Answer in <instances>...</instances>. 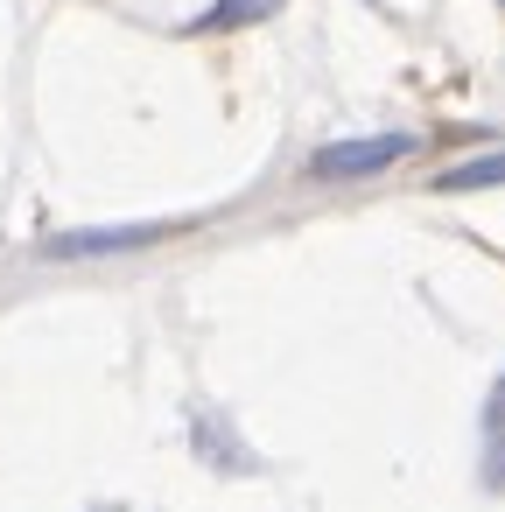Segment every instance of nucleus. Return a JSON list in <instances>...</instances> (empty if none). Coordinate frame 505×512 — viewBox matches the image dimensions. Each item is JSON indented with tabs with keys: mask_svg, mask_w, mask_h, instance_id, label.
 I'll list each match as a JSON object with an SVG mask.
<instances>
[{
	"mask_svg": "<svg viewBox=\"0 0 505 512\" xmlns=\"http://www.w3.org/2000/svg\"><path fill=\"white\" fill-rule=\"evenodd\" d=\"M155 239V225H127V232H64L50 253H113V246H141Z\"/></svg>",
	"mask_w": 505,
	"mask_h": 512,
	"instance_id": "obj_2",
	"label": "nucleus"
},
{
	"mask_svg": "<svg viewBox=\"0 0 505 512\" xmlns=\"http://www.w3.org/2000/svg\"><path fill=\"white\" fill-rule=\"evenodd\" d=\"M267 8H281V0H218V8L204 15V29H232V22H253Z\"/></svg>",
	"mask_w": 505,
	"mask_h": 512,
	"instance_id": "obj_4",
	"label": "nucleus"
},
{
	"mask_svg": "<svg viewBox=\"0 0 505 512\" xmlns=\"http://www.w3.org/2000/svg\"><path fill=\"white\" fill-rule=\"evenodd\" d=\"M400 155H414V134H372V141H337L316 155V176H372L393 169Z\"/></svg>",
	"mask_w": 505,
	"mask_h": 512,
	"instance_id": "obj_1",
	"label": "nucleus"
},
{
	"mask_svg": "<svg viewBox=\"0 0 505 512\" xmlns=\"http://www.w3.org/2000/svg\"><path fill=\"white\" fill-rule=\"evenodd\" d=\"M498 183H505V155H477V162L442 176V190H498Z\"/></svg>",
	"mask_w": 505,
	"mask_h": 512,
	"instance_id": "obj_3",
	"label": "nucleus"
}]
</instances>
